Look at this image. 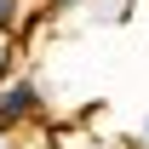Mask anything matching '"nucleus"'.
Wrapping results in <instances>:
<instances>
[{
    "instance_id": "f257e3e1",
    "label": "nucleus",
    "mask_w": 149,
    "mask_h": 149,
    "mask_svg": "<svg viewBox=\"0 0 149 149\" xmlns=\"http://www.w3.org/2000/svg\"><path fill=\"white\" fill-rule=\"evenodd\" d=\"M46 120V86H40L35 74H23V69H12L6 80H0V132H29V126H40Z\"/></svg>"
},
{
    "instance_id": "f03ea898",
    "label": "nucleus",
    "mask_w": 149,
    "mask_h": 149,
    "mask_svg": "<svg viewBox=\"0 0 149 149\" xmlns=\"http://www.w3.org/2000/svg\"><path fill=\"white\" fill-rule=\"evenodd\" d=\"M40 17V6H29V0H0V35H17L23 40V29Z\"/></svg>"
},
{
    "instance_id": "7ed1b4c3",
    "label": "nucleus",
    "mask_w": 149,
    "mask_h": 149,
    "mask_svg": "<svg viewBox=\"0 0 149 149\" xmlns=\"http://www.w3.org/2000/svg\"><path fill=\"white\" fill-rule=\"evenodd\" d=\"M17 69V35H0V80Z\"/></svg>"
},
{
    "instance_id": "20e7f679",
    "label": "nucleus",
    "mask_w": 149,
    "mask_h": 149,
    "mask_svg": "<svg viewBox=\"0 0 149 149\" xmlns=\"http://www.w3.org/2000/svg\"><path fill=\"white\" fill-rule=\"evenodd\" d=\"M52 149H103V143H92V138H74V132H57V138H52Z\"/></svg>"
},
{
    "instance_id": "39448f33",
    "label": "nucleus",
    "mask_w": 149,
    "mask_h": 149,
    "mask_svg": "<svg viewBox=\"0 0 149 149\" xmlns=\"http://www.w3.org/2000/svg\"><path fill=\"white\" fill-rule=\"evenodd\" d=\"M74 6H86V0H40L46 17H63V12H74Z\"/></svg>"
},
{
    "instance_id": "423d86ee",
    "label": "nucleus",
    "mask_w": 149,
    "mask_h": 149,
    "mask_svg": "<svg viewBox=\"0 0 149 149\" xmlns=\"http://www.w3.org/2000/svg\"><path fill=\"white\" fill-rule=\"evenodd\" d=\"M132 149H149V115L138 120V132H132Z\"/></svg>"
},
{
    "instance_id": "0eeeda50",
    "label": "nucleus",
    "mask_w": 149,
    "mask_h": 149,
    "mask_svg": "<svg viewBox=\"0 0 149 149\" xmlns=\"http://www.w3.org/2000/svg\"><path fill=\"white\" fill-rule=\"evenodd\" d=\"M0 149H17V138H12V132H0Z\"/></svg>"
}]
</instances>
